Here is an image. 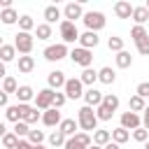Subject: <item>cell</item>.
<instances>
[{
	"mask_svg": "<svg viewBox=\"0 0 149 149\" xmlns=\"http://www.w3.org/2000/svg\"><path fill=\"white\" fill-rule=\"evenodd\" d=\"M61 14H63V12H61L56 5H49V7H44V19H47V23H56V21L61 19ZM61 21H63V19H61Z\"/></svg>",
	"mask_w": 149,
	"mask_h": 149,
	"instance_id": "f1b7e54d",
	"label": "cell"
},
{
	"mask_svg": "<svg viewBox=\"0 0 149 149\" xmlns=\"http://www.w3.org/2000/svg\"><path fill=\"white\" fill-rule=\"evenodd\" d=\"M35 149H47V147L44 144H35Z\"/></svg>",
	"mask_w": 149,
	"mask_h": 149,
	"instance_id": "816d5d0a",
	"label": "cell"
},
{
	"mask_svg": "<svg viewBox=\"0 0 149 149\" xmlns=\"http://www.w3.org/2000/svg\"><path fill=\"white\" fill-rule=\"evenodd\" d=\"M107 47H109V51H123V37H116V35H112L109 40H107Z\"/></svg>",
	"mask_w": 149,
	"mask_h": 149,
	"instance_id": "f35d334b",
	"label": "cell"
},
{
	"mask_svg": "<svg viewBox=\"0 0 149 149\" xmlns=\"http://www.w3.org/2000/svg\"><path fill=\"white\" fill-rule=\"evenodd\" d=\"M14 133H16L21 140H28V135H30V126H28L26 121H19V123H14Z\"/></svg>",
	"mask_w": 149,
	"mask_h": 149,
	"instance_id": "74e56055",
	"label": "cell"
},
{
	"mask_svg": "<svg viewBox=\"0 0 149 149\" xmlns=\"http://www.w3.org/2000/svg\"><path fill=\"white\" fill-rule=\"evenodd\" d=\"M102 100H105V93L102 91H98V88H86V93H84V102L88 105V107H100L102 105Z\"/></svg>",
	"mask_w": 149,
	"mask_h": 149,
	"instance_id": "7c38bea8",
	"label": "cell"
},
{
	"mask_svg": "<svg viewBox=\"0 0 149 149\" xmlns=\"http://www.w3.org/2000/svg\"><path fill=\"white\" fill-rule=\"evenodd\" d=\"M63 149H88L86 144H81L77 137H68V142H65V147Z\"/></svg>",
	"mask_w": 149,
	"mask_h": 149,
	"instance_id": "ee69618b",
	"label": "cell"
},
{
	"mask_svg": "<svg viewBox=\"0 0 149 149\" xmlns=\"http://www.w3.org/2000/svg\"><path fill=\"white\" fill-rule=\"evenodd\" d=\"M98 42H100V37H98V33H93V30H86V33H81V37H79V47H84V49H93V47H98Z\"/></svg>",
	"mask_w": 149,
	"mask_h": 149,
	"instance_id": "2e32d148",
	"label": "cell"
},
{
	"mask_svg": "<svg viewBox=\"0 0 149 149\" xmlns=\"http://www.w3.org/2000/svg\"><path fill=\"white\" fill-rule=\"evenodd\" d=\"M81 21H84L86 30H93V33L102 30V28H105V23H107V19H105V14H102V12H86Z\"/></svg>",
	"mask_w": 149,
	"mask_h": 149,
	"instance_id": "277c9868",
	"label": "cell"
},
{
	"mask_svg": "<svg viewBox=\"0 0 149 149\" xmlns=\"http://www.w3.org/2000/svg\"><path fill=\"white\" fill-rule=\"evenodd\" d=\"M109 142H112V133H109V130L98 128V130L93 133V144H98V147H107Z\"/></svg>",
	"mask_w": 149,
	"mask_h": 149,
	"instance_id": "603a6c76",
	"label": "cell"
},
{
	"mask_svg": "<svg viewBox=\"0 0 149 149\" xmlns=\"http://www.w3.org/2000/svg\"><path fill=\"white\" fill-rule=\"evenodd\" d=\"M135 47H137V54H142V56H149V37H147V40H142V42H137Z\"/></svg>",
	"mask_w": 149,
	"mask_h": 149,
	"instance_id": "bcb514c9",
	"label": "cell"
},
{
	"mask_svg": "<svg viewBox=\"0 0 149 149\" xmlns=\"http://www.w3.org/2000/svg\"><path fill=\"white\" fill-rule=\"evenodd\" d=\"M0 19H2V23H5V26H12V23H16L21 16L16 14V9H14V7H7V9H2V12H0Z\"/></svg>",
	"mask_w": 149,
	"mask_h": 149,
	"instance_id": "d4e9b609",
	"label": "cell"
},
{
	"mask_svg": "<svg viewBox=\"0 0 149 149\" xmlns=\"http://www.w3.org/2000/svg\"><path fill=\"white\" fill-rule=\"evenodd\" d=\"M63 93L68 95V98H72V100H77V98H84V84H81V79L79 77H72V79H68V84H65V88H63Z\"/></svg>",
	"mask_w": 149,
	"mask_h": 149,
	"instance_id": "ba28073f",
	"label": "cell"
},
{
	"mask_svg": "<svg viewBox=\"0 0 149 149\" xmlns=\"http://www.w3.org/2000/svg\"><path fill=\"white\" fill-rule=\"evenodd\" d=\"M16 68H19V72H21V74H28V72H33V70H35V58H33V56H19Z\"/></svg>",
	"mask_w": 149,
	"mask_h": 149,
	"instance_id": "ac0fdd59",
	"label": "cell"
},
{
	"mask_svg": "<svg viewBox=\"0 0 149 149\" xmlns=\"http://www.w3.org/2000/svg\"><path fill=\"white\" fill-rule=\"evenodd\" d=\"M133 140L135 142H140V144H144V142H149V130L142 126V128H135L133 130Z\"/></svg>",
	"mask_w": 149,
	"mask_h": 149,
	"instance_id": "ab89813d",
	"label": "cell"
},
{
	"mask_svg": "<svg viewBox=\"0 0 149 149\" xmlns=\"http://www.w3.org/2000/svg\"><path fill=\"white\" fill-rule=\"evenodd\" d=\"M77 121H79V128L84 133H95L98 130V116H95V109L84 105L77 109Z\"/></svg>",
	"mask_w": 149,
	"mask_h": 149,
	"instance_id": "6da1fadb",
	"label": "cell"
},
{
	"mask_svg": "<svg viewBox=\"0 0 149 149\" xmlns=\"http://www.w3.org/2000/svg\"><path fill=\"white\" fill-rule=\"evenodd\" d=\"M102 149H121V144H116V142H109L107 147H102Z\"/></svg>",
	"mask_w": 149,
	"mask_h": 149,
	"instance_id": "f907efd6",
	"label": "cell"
},
{
	"mask_svg": "<svg viewBox=\"0 0 149 149\" xmlns=\"http://www.w3.org/2000/svg\"><path fill=\"white\" fill-rule=\"evenodd\" d=\"M7 102H9V93H0V105H2V107H5V109H7V107H9V105H7Z\"/></svg>",
	"mask_w": 149,
	"mask_h": 149,
	"instance_id": "681fc988",
	"label": "cell"
},
{
	"mask_svg": "<svg viewBox=\"0 0 149 149\" xmlns=\"http://www.w3.org/2000/svg\"><path fill=\"white\" fill-rule=\"evenodd\" d=\"M54 95H56V91L54 88H42V91H37V95H35V107L40 109V112H47V109H51L54 107Z\"/></svg>",
	"mask_w": 149,
	"mask_h": 149,
	"instance_id": "5b68a950",
	"label": "cell"
},
{
	"mask_svg": "<svg viewBox=\"0 0 149 149\" xmlns=\"http://www.w3.org/2000/svg\"><path fill=\"white\" fill-rule=\"evenodd\" d=\"M16 91H19V84H16V79L14 77H2V93H14L16 95Z\"/></svg>",
	"mask_w": 149,
	"mask_h": 149,
	"instance_id": "d6a6232c",
	"label": "cell"
},
{
	"mask_svg": "<svg viewBox=\"0 0 149 149\" xmlns=\"http://www.w3.org/2000/svg\"><path fill=\"white\" fill-rule=\"evenodd\" d=\"M102 105H107V107H112V109L116 112V107H119V95H114V93H105Z\"/></svg>",
	"mask_w": 149,
	"mask_h": 149,
	"instance_id": "60d3db41",
	"label": "cell"
},
{
	"mask_svg": "<svg viewBox=\"0 0 149 149\" xmlns=\"http://www.w3.org/2000/svg\"><path fill=\"white\" fill-rule=\"evenodd\" d=\"M133 21H135V26H144L147 21H149V9L142 5V7H135L133 9Z\"/></svg>",
	"mask_w": 149,
	"mask_h": 149,
	"instance_id": "cb8c5ba5",
	"label": "cell"
},
{
	"mask_svg": "<svg viewBox=\"0 0 149 149\" xmlns=\"http://www.w3.org/2000/svg\"><path fill=\"white\" fill-rule=\"evenodd\" d=\"M133 9H135V7H133L130 2H126V0H119V2L114 5V14H116L119 19H130V16H133Z\"/></svg>",
	"mask_w": 149,
	"mask_h": 149,
	"instance_id": "e0dca14e",
	"label": "cell"
},
{
	"mask_svg": "<svg viewBox=\"0 0 149 149\" xmlns=\"http://www.w3.org/2000/svg\"><path fill=\"white\" fill-rule=\"evenodd\" d=\"M128 109H130V112H135V114H137V112H144V109H147L144 98H140L137 93H135V95H130V100H128Z\"/></svg>",
	"mask_w": 149,
	"mask_h": 149,
	"instance_id": "4316f807",
	"label": "cell"
},
{
	"mask_svg": "<svg viewBox=\"0 0 149 149\" xmlns=\"http://www.w3.org/2000/svg\"><path fill=\"white\" fill-rule=\"evenodd\" d=\"M95 116H98V121H109L114 116V109L107 105H100V107H95Z\"/></svg>",
	"mask_w": 149,
	"mask_h": 149,
	"instance_id": "8d00e7d4",
	"label": "cell"
},
{
	"mask_svg": "<svg viewBox=\"0 0 149 149\" xmlns=\"http://www.w3.org/2000/svg\"><path fill=\"white\" fill-rule=\"evenodd\" d=\"M33 44H35V37L30 35V33H16L14 35V47H16V51L21 54V56H30V51H33Z\"/></svg>",
	"mask_w": 149,
	"mask_h": 149,
	"instance_id": "7a4b0ae2",
	"label": "cell"
},
{
	"mask_svg": "<svg viewBox=\"0 0 149 149\" xmlns=\"http://www.w3.org/2000/svg\"><path fill=\"white\" fill-rule=\"evenodd\" d=\"M88 149H102V147H98V144H93V147H88Z\"/></svg>",
	"mask_w": 149,
	"mask_h": 149,
	"instance_id": "f5cc1de1",
	"label": "cell"
},
{
	"mask_svg": "<svg viewBox=\"0 0 149 149\" xmlns=\"http://www.w3.org/2000/svg\"><path fill=\"white\" fill-rule=\"evenodd\" d=\"M35 91H33V86H28V84H23V86H19V91H16V98H19V102H23V105H28V100H35Z\"/></svg>",
	"mask_w": 149,
	"mask_h": 149,
	"instance_id": "44dd1931",
	"label": "cell"
},
{
	"mask_svg": "<svg viewBox=\"0 0 149 149\" xmlns=\"http://www.w3.org/2000/svg\"><path fill=\"white\" fill-rule=\"evenodd\" d=\"M149 35H147V30H144V26H133L130 28V40L137 44V42H142V40H147Z\"/></svg>",
	"mask_w": 149,
	"mask_h": 149,
	"instance_id": "d590c367",
	"label": "cell"
},
{
	"mask_svg": "<svg viewBox=\"0 0 149 149\" xmlns=\"http://www.w3.org/2000/svg\"><path fill=\"white\" fill-rule=\"evenodd\" d=\"M135 93H137L140 98H144V100H147V98H149V81H140V84H137V88H135Z\"/></svg>",
	"mask_w": 149,
	"mask_h": 149,
	"instance_id": "7bdbcfd3",
	"label": "cell"
},
{
	"mask_svg": "<svg viewBox=\"0 0 149 149\" xmlns=\"http://www.w3.org/2000/svg\"><path fill=\"white\" fill-rule=\"evenodd\" d=\"M35 35H37V40H49L51 37V23H37V28H35Z\"/></svg>",
	"mask_w": 149,
	"mask_h": 149,
	"instance_id": "e575fe53",
	"label": "cell"
},
{
	"mask_svg": "<svg viewBox=\"0 0 149 149\" xmlns=\"http://www.w3.org/2000/svg\"><path fill=\"white\" fill-rule=\"evenodd\" d=\"M65 100H68V95H65V93H61V91H56V95H54V107H56V109H61V107L65 105Z\"/></svg>",
	"mask_w": 149,
	"mask_h": 149,
	"instance_id": "f6af8a7d",
	"label": "cell"
},
{
	"mask_svg": "<svg viewBox=\"0 0 149 149\" xmlns=\"http://www.w3.org/2000/svg\"><path fill=\"white\" fill-rule=\"evenodd\" d=\"M61 37H63V44H72V42H79V30L72 21H61Z\"/></svg>",
	"mask_w": 149,
	"mask_h": 149,
	"instance_id": "8992f818",
	"label": "cell"
},
{
	"mask_svg": "<svg viewBox=\"0 0 149 149\" xmlns=\"http://www.w3.org/2000/svg\"><path fill=\"white\" fill-rule=\"evenodd\" d=\"M28 142H30V144H42V142H44V130H30Z\"/></svg>",
	"mask_w": 149,
	"mask_h": 149,
	"instance_id": "b9f144b4",
	"label": "cell"
},
{
	"mask_svg": "<svg viewBox=\"0 0 149 149\" xmlns=\"http://www.w3.org/2000/svg\"><path fill=\"white\" fill-rule=\"evenodd\" d=\"M63 19L65 21H77V19H84V9H81V5L79 2H68L65 5V9H63Z\"/></svg>",
	"mask_w": 149,
	"mask_h": 149,
	"instance_id": "8fae6325",
	"label": "cell"
},
{
	"mask_svg": "<svg viewBox=\"0 0 149 149\" xmlns=\"http://www.w3.org/2000/svg\"><path fill=\"white\" fill-rule=\"evenodd\" d=\"M42 54H44V58H47V61H51V63H56V61H63L65 56H70V51H68V44H63V42H61V44H49V47H47Z\"/></svg>",
	"mask_w": 149,
	"mask_h": 149,
	"instance_id": "52a82bcc",
	"label": "cell"
},
{
	"mask_svg": "<svg viewBox=\"0 0 149 149\" xmlns=\"http://www.w3.org/2000/svg\"><path fill=\"white\" fill-rule=\"evenodd\" d=\"M16 149H35V144H30L28 140H19V147Z\"/></svg>",
	"mask_w": 149,
	"mask_h": 149,
	"instance_id": "c3c4849f",
	"label": "cell"
},
{
	"mask_svg": "<svg viewBox=\"0 0 149 149\" xmlns=\"http://www.w3.org/2000/svg\"><path fill=\"white\" fill-rule=\"evenodd\" d=\"M142 126H144V128L149 130V105H147V109L142 112Z\"/></svg>",
	"mask_w": 149,
	"mask_h": 149,
	"instance_id": "7dc6e473",
	"label": "cell"
},
{
	"mask_svg": "<svg viewBox=\"0 0 149 149\" xmlns=\"http://www.w3.org/2000/svg\"><path fill=\"white\" fill-rule=\"evenodd\" d=\"M61 121H63V119H61V112H58L56 107H51V109L42 112V123H44V126H49V128H54V126H56V128H58V126H61Z\"/></svg>",
	"mask_w": 149,
	"mask_h": 149,
	"instance_id": "5bb4252c",
	"label": "cell"
},
{
	"mask_svg": "<svg viewBox=\"0 0 149 149\" xmlns=\"http://www.w3.org/2000/svg\"><path fill=\"white\" fill-rule=\"evenodd\" d=\"M19 140H21V137H19L14 130H9V133L2 135V147H5V149H16V147H19Z\"/></svg>",
	"mask_w": 149,
	"mask_h": 149,
	"instance_id": "1f68e13d",
	"label": "cell"
},
{
	"mask_svg": "<svg viewBox=\"0 0 149 149\" xmlns=\"http://www.w3.org/2000/svg\"><path fill=\"white\" fill-rule=\"evenodd\" d=\"M98 81H100V84H114V81H116V72H114L109 65H105V68L98 70Z\"/></svg>",
	"mask_w": 149,
	"mask_h": 149,
	"instance_id": "ffe728a7",
	"label": "cell"
},
{
	"mask_svg": "<svg viewBox=\"0 0 149 149\" xmlns=\"http://www.w3.org/2000/svg\"><path fill=\"white\" fill-rule=\"evenodd\" d=\"M144 7H147V9H149V2H147V5H144Z\"/></svg>",
	"mask_w": 149,
	"mask_h": 149,
	"instance_id": "11a10c76",
	"label": "cell"
},
{
	"mask_svg": "<svg viewBox=\"0 0 149 149\" xmlns=\"http://www.w3.org/2000/svg\"><path fill=\"white\" fill-rule=\"evenodd\" d=\"M114 61H116V68H121V70H126V68H130L133 65V56L123 49V51H119L116 56H114Z\"/></svg>",
	"mask_w": 149,
	"mask_h": 149,
	"instance_id": "484cf974",
	"label": "cell"
},
{
	"mask_svg": "<svg viewBox=\"0 0 149 149\" xmlns=\"http://www.w3.org/2000/svg\"><path fill=\"white\" fill-rule=\"evenodd\" d=\"M33 28H37V26H35V21H33V16L23 14V16L19 19V30H21V33H30Z\"/></svg>",
	"mask_w": 149,
	"mask_h": 149,
	"instance_id": "836d02e7",
	"label": "cell"
},
{
	"mask_svg": "<svg viewBox=\"0 0 149 149\" xmlns=\"http://www.w3.org/2000/svg\"><path fill=\"white\" fill-rule=\"evenodd\" d=\"M0 58H2V63L14 61V58H16V47H14V44H2V47H0Z\"/></svg>",
	"mask_w": 149,
	"mask_h": 149,
	"instance_id": "f546056e",
	"label": "cell"
},
{
	"mask_svg": "<svg viewBox=\"0 0 149 149\" xmlns=\"http://www.w3.org/2000/svg\"><path fill=\"white\" fill-rule=\"evenodd\" d=\"M47 140H49V144H51L54 149H58V147H65V142H68V137H65V135H63L58 128H56V130H54V133H51Z\"/></svg>",
	"mask_w": 149,
	"mask_h": 149,
	"instance_id": "4dcf8cb0",
	"label": "cell"
},
{
	"mask_svg": "<svg viewBox=\"0 0 149 149\" xmlns=\"http://www.w3.org/2000/svg\"><path fill=\"white\" fill-rule=\"evenodd\" d=\"M128 140H130V130H126L123 126H119V128H114V130H112V142L123 144V142H128Z\"/></svg>",
	"mask_w": 149,
	"mask_h": 149,
	"instance_id": "83f0119b",
	"label": "cell"
},
{
	"mask_svg": "<svg viewBox=\"0 0 149 149\" xmlns=\"http://www.w3.org/2000/svg\"><path fill=\"white\" fill-rule=\"evenodd\" d=\"M21 102H16V105H9L7 109H5V119L7 121H12V123H19L21 121Z\"/></svg>",
	"mask_w": 149,
	"mask_h": 149,
	"instance_id": "7402d4cb",
	"label": "cell"
},
{
	"mask_svg": "<svg viewBox=\"0 0 149 149\" xmlns=\"http://www.w3.org/2000/svg\"><path fill=\"white\" fill-rule=\"evenodd\" d=\"M79 79H81V84H84V86L93 88V84L98 81V70H93V68H86V70H81Z\"/></svg>",
	"mask_w": 149,
	"mask_h": 149,
	"instance_id": "d6986e66",
	"label": "cell"
},
{
	"mask_svg": "<svg viewBox=\"0 0 149 149\" xmlns=\"http://www.w3.org/2000/svg\"><path fill=\"white\" fill-rule=\"evenodd\" d=\"M58 130H61L65 137H74V135L79 133V121H77V119H63L61 126H58Z\"/></svg>",
	"mask_w": 149,
	"mask_h": 149,
	"instance_id": "9a60e30c",
	"label": "cell"
},
{
	"mask_svg": "<svg viewBox=\"0 0 149 149\" xmlns=\"http://www.w3.org/2000/svg\"><path fill=\"white\" fill-rule=\"evenodd\" d=\"M70 61L74 63V65H79V68H91V63H93V54H91V49H84V47H74L72 51H70Z\"/></svg>",
	"mask_w": 149,
	"mask_h": 149,
	"instance_id": "3957f363",
	"label": "cell"
},
{
	"mask_svg": "<svg viewBox=\"0 0 149 149\" xmlns=\"http://www.w3.org/2000/svg\"><path fill=\"white\" fill-rule=\"evenodd\" d=\"M21 114H23L21 121H26L28 126H30V123H37V121L42 119V114H40L37 107H30V105H23V102H21Z\"/></svg>",
	"mask_w": 149,
	"mask_h": 149,
	"instance_id": "4fadbf2b",
	"label": "cell"
},
{
	"mask_svg": "<svg viewBox=\"0 0 149 149\" xmlns=\"http://www.w3.org/2000/svg\"><path fill=\"white\" fill-rule=\"evenodd\" d=\"M121 126H123L126 130H135V128H142V116L128 109V112H123V114H121Z\"/></svg>",
	"mask_w": 149,
	"mask_h": 149,
	"instance_id": "30bf717a",
	"label": "cell"
},
{
	"mask_svg": "<svg viewBox=\"0 0 149 149\" xmlns=\"http://www.w3.org/2000/svg\"><path fill=\"white\" fill-rule=\"evenodd\" d=\"M144 149H149V142H144Z\"/></svg>",
	"mask_w": 149,
	"mask_h": 149,
	"instance_id": "db71d44e",
	"label": "cell"
},
{
	"mask_svg": "<svg viewBox=\"0 0 149 149\" xmlns=\"http://www.w3.org/2000/svg\"><path fill=\"white\" fill-rule=\"evenodd\" d=\"M47 84H49V88H54V91L65 88V84H68L65 72H63V70H51V72L47 74Z\"/></svg>",
	"mask_w": 149,
	"mask_h": 149,
	"instance_id": "9c48e42d",
	"label": "cell"
}]
</instances>
